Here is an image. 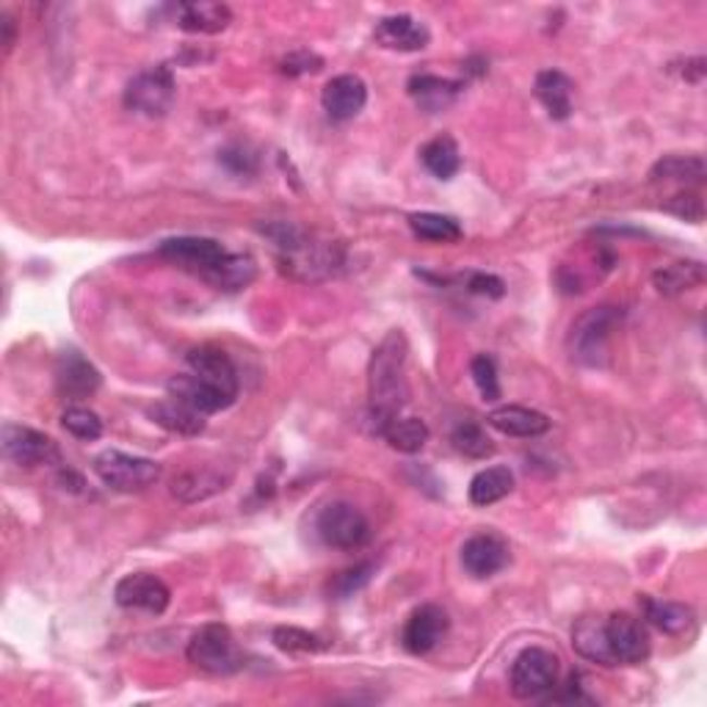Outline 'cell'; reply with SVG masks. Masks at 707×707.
Wrapping results in <instances>:
<instances>
[{
  "label": "cell",
  "mask_w": 707,
  "mask_h": 707,
  "mask_svg": "<svg viewBox=\"0 0 707 707\" xmlns=\"http://www.w3.org/2000/svg\"><path fill=\"white\" fill-rule=\"evenodd\" d=\"M464 288H468L470 294L489 296V299H500V296L506 294L504 280H498V276H492V274H481V271H475V274L468 276Z\"/></svg>",
  "instance_id": "obj_42"
},
{
  "label": "cell",
  "mask_w": 707,
  "mask_h": 707,
  "mask_svg": "<svg viewBox=\"0 0 707 707\" xmlns=\"http://www.w3.org/2000/svg\"><path fill=\"white\" fill-rule=\"evenodd\" d=\"M486 423L492 429H498L500 434H506V437H539V434H545L550 429L547 414L528 407H514V404L492 409Z\"/></svg>",
  "instance_id": "obj_20"
},
{
  "label": "cell",
  "mask_w": 707,
  "mask_h": 707,
  "mask_svg": "<svg viewBox=\"0 0 707 707\" xmlns=\"http://www.w3.org/2000/svg\"><path fill=\"white\" fill-rule=\"evenodd\" d=\"M321 102H324V111L335 122H348L365 109L368 102V86L360 75H335L330 84L321 91Z\"/></svg>",
  "instance_id": "obj_13"
},
{
  "label": "cell",
  "mask_w": 707,
  "mask_h": 707,
  "mask_svg": "<svg viewBox=\"0 0 707 707\" xmlns=\"http://www.w3.org/2000/svg\"><path fill=\"white\" fill-rule=\"evenodd\" d=\"M382 437L401 454H418L429 443V426L420 418H396L382 429Z\"/></svg>",
  "instance_id": "obj_30"
},
{
  "label": "cell",
  "mask_w": 707,
  "mask_h": 707,
  "mask_svg": "<svg viewBox=\"0 0 707 707\" xmlns=\"http://www.w3.org/2000/svg\"><path fill=\"white\" fill-rule=\"evenodd\" d=\"M3 50H12V45H14V20L9 17V14H3Z\"/></svg>",
  "instance_id": "obj_43"
},
{
  "label": "cell",
  "mask_w": 707,
  "mask_h": 707,
  "mask_svg": "<svg viewBox=\"0 0 707 707\" xmlns=\"http://www.w3.org/2000/svg\"><path fill=\"white\" fill-rule=\"evenodd\" d=\"M188 660L197 669L210 671V674H233L244 666V653H240L235 635L230 633L227 624L210 622L202 624L188 642Z\"/></svg>",
  "instance_id": "obj_2"
},
{
  "label": "cell",
  "mask_w": 707,
  "mask_h": 707,
  "mask_svg": "<svg viewBox=\"0 0 707 707\" xmlns=\"http://www.w3.org/2000/svg\"><path fill=\"white\" fill-rule=\"evenodd\" d=\"M150 418L161 429L181 434V437H199L204 432V414H199L197 409H191L188 404L177 401L172 396L166 401H158L156 407H150Z\"/></svg>",
  "instance_id": "obj_21"
},
{
  "label": "cell",
  "mask_w": 707,
  "mask_h": 707,
  "mask_svg": "<svg viewBox=\"0 0 707 707\" xmlns=\"http://www.w3.org/2000/svg\"><path fill=\"white\" fill-rule=\"evenodd\" d=\"M409 227L420 240H429V244H456L462 238V224L454 216H443V213H432V210L412 213Z\"/></svg>",
  "instance_id": "obj_29"
},
{
  "label": "cell",
  "mask_w": 707,
  "mask_h": 707,
  "mask_svg": "<svg viewBox=\"0 0 707 707\" xmlns=\"http://www.w3.org/2000/svg\"><path fill=\"white\" fill-rule=\"evenodd\" d=\"M186 360H188V368H191V373H197L199 379L213 384L216 390H222L224 396H230L233 401L238 398V373H235L233 360H230L222 348L216 346L191 348Z\"/></svg>",
  "instance_id": "obj_15"
},
{
  "label": "cell",
  "mask_w": 707,
  "mask_h": 707,
  "mask_svg": "<svg viewBox=\"0 0 707 707\" xmlns=\"http://www.w3.org/2000/svg\"><path fill=\"white\" fill-rule=\"evenodd\" d=\"M3 454L9 462L20 468H39V464H55L61 459V450L48 434L28 426H3Z\"/></svg>",
  "instance_id": "obj_8"
},
{
  "label": "cell",
  "mask_w": 707,
  "mask_h": 707,
  "mask_svg": "<svg viewBox=\"0 0 707 707\" xmlns=\"http://www.w3.org/2000/svg\"><path fill=\"white\" fill-rule=\"evenodd\" d=\"M653 282H655V288H658L663 296L683 294V290L699 288L702 282H705V265L702 263L666 265V269L655 271Z\"/></svg>",
  "instance_id": "obj_32"
},
{
  "label": "cell",
  "mask_w": 707,
  "mask_h": 707,
  "mask_svg": "<svg viewBox=\"0 0 707 707\" xmlns=\"http://www.w3.org/2000/svg\"><path fill=\"white\" fill-rule=\"evenodd\" d=\"M100 371L78 351H64L55 362V387L70 401H84L100 390Z\"/></svg>",
  "instance_id": "obj_12"
},
{
  "label": "cell",
  "mask_w": 707,
  "mask_h": 707,
  "mask_svg": "<svg viewBox=\"0 0 707 707\" xmlns=\"http://www.w3.org/2000/svg\"><path fill=\"white\" fill-rule=\"evenodd\" d=\"M558 683V658L545 647H528L511 663V691L520 699L547 694Z\"/></svg>",
  "instance_id": "obj_7"
},
{
  "label": "cell",
  "mask_w": 707,
  "mask_h": 707,
  "mask_svg": "<svg viewBox=\"0 0 707 707\" xmlns=\"http://www.w3.org/2000/svg\"><path fill=\"white\" fill-rule=\"evenodd\" d=\"M407 337L393 330L379 343L371 357L368 371V396H371V420L376 434L398 418L409 401V376H407Z\"/></svg>",
  "instance_id": "obj_1"
},
{
  "label": "cell",
  "mask_w": 707,
  "mask_h": 707,
  "mask_svg": "<svg viewBox=\"0 0 707 707\" xmlns=\"http://www.w3.org/2000/svg\"><path fill=\"white\" fill-rule=\"evenodd\" d=\"M158 252L172 263L183 265V269L194 271L204 280L208 271L216 269L224 260L227 249L213 238H169L158 246Z\"/></svg>",
  "instance_id": "obj_11"
},
{
  "label": "cell",
  "mask_w": 707,
  "mask_h": 707,
  "mask_svg": "<svg viewBox=\"0 0 707 707\" xmlns=\"http://www.w3.org/2000/svg\"><path fill=\"white\" fill-rule=\"evenodd\" d=\"M315 531L321 542L335 547V550H360L371 539V522L357 506L346 504V500L324 506L315 520Z\"/></svg>",
  "instance_id": "obj_4"
},
{
  "label": "cell",
  "mask_w": 707,
  "mask_h": 707,
  "mask_svg": "<svg viewBox=\"0 0 707 707\" xmlns=\"http://www.w3.org/2000/svg\"><path fill=\"white\" fill-rule=\"evenodd\" d=\"M649 177L655 183H702L705 181V161L699 156H669L655 163Z\"/></svg>",
  "instance_id": "obj_33"
},
{
  "label": "cell",
  "mask_w": 707,
  "mask_h": 707,
  "mask_svg": "<svg viewBox=\"0 0 707 707\" xmlns=\"http://www.w3.org/2000/svg\"><path fill=\"white\" fill-rule=\"evenodd\" d=\"M219 163L235 177H252L260 166L255 150H249L246 145H227L224 150H219Z\"/></svg>",
  "instance_id": "obj_37"
},
{
  "label": "cell",
  "mask_w": 707,
  "mask_h": 707,
  "mask_svg": "<svg viewBox=\"0 0 707 707\" xmlns=\"http://www.w3.org/2000/svg\"><path fill=\"white\" fill-rule=\"evenodd\" d=\"M647 619L669 635H680L694 624V611L683 603H663V599H644Z\"/></svg>",
  "instance_id": "obj_31"
},
{
  "label": "cell",
  "mask_w": 707,
  "mask_h": 707,
  "mask_svg": "<svg viewBox=\"0 0 707 707\" xmlns=\"http://www.w3.org/2000/svg\"><path fill=\"white\" fill-rule=\"evenodd\" d=\"M95 473L116 492H141L161 479V464L122 450H102L95 459Z\"/></svg>",
  "instance_id": "obj_5"
},
{
  "label": "cell",
  "mask_w": 707,
  "mask_h": 707,
  "mask_svg": "<svg viewBox=\"0 0 707 707\" xmlns=\"http://www.w3.org/2000/svg\"><path fill=\"white\" fill-rule=\"evenodd\" d=\"M274 644L285 653H318L321 642L318 635L307 633L301 628H276L274 630Z\"/></svg>",
  "instance_id": "obj_38"
},
{
  "label": "cell",
  "mask_w": 707,
  "mask_h": 707,
  "mask_svg": "<svg viewBox=\"0 0 707 707\" xmlns=\"http://www.w3.org/2000/svg\"><path fill=\"white\" fill-rule=\"evenodd\" d=\"M509 545H506L500 536L492 534L473 536V539L464 542L462 547V567L468 570V575L479 578V581L506 570V567H509Z\"/></svg>",
  "instance_id": "obj_16"
},
{
  "label": "cell",
  "mask_w": 707,
  "mask_h": 707,
  "mask_svg": "<svg viewBox=\"0 0 707 707\" xmlns=\"http://www.w3.org/2000/svg\"><path fill=\"white\" fill-rule=\"evenodd\" d=\"M450 443H454V448L459 450V454L468 456V459H486V456L495 454V445H492L489 434H486L484 426L475 423V420H462V423L454 429V434H450Z\"/></svg>",
  "instance_id": "obj_34"
},
{
  "label": "cell",
  "mask_w": 707,
  "mask_h": 707,
  "mask_svg": "<svg viewBox=\"0 0 707 707\" xmlns=\"http://www.w3.org/2000/svg\"><path fill=\"white\" fill-rule=\"evenodd\" d=\"M227 481L230 475H222L219 470H186V473L172 481V495L177 500H183V504H197V500H204L210 495H216V492L227 489Z\"/></svg>",
  "instance_id": "obj_25"
},
{
  "label": "cell",
  "mask_w": 707,
  "mask_h": 707,
  "mask_svg": "<svg viewBox=\"0 0 707 707\" xmlns=\"http://www.w3.org/2000/svg\"><path fill=\"white\" fill-rule=\"evenodd\" d=\"M174 20L188 34H219L233 23V12L224 3L194 0V3H181L174 9Z\"/></svg>",
  "instance_id": "obj_19"
},
{
  "label": "cell",
  "mask_w": 707,
  "mask_h": 707,
  "mask_svg": "<svg viewBox=\"0 0 707 707\" xmlns=\"http://www.w3.org/2000/svg\"><path fill=\"white\" fill-rule=\"evenodd\" d=\"M255 274H258V265H255L252 258L227 252L216 269L204 274V280H208L210 285H216L219 290H240L255 280Z\"/></svg>",
  "instance_id": "obj_28"
},
{
  "label": "cell",
  "mask_w": 707,
  "mask_h": 707,
  "mask_svg": "<svg viewBox=\"0 0 707 707\" xmlns=\"http://www.w3.org/2000/svg\"><path fill=\"white\" fill-rule=\"evenodd\" d=\"M174 95H177V86H174L172 70L166 64H158L131 78L125 89V106L136 114L163 116L172 109Z\"/></svg>",
  "instance_id": "obj_6"
},
{
  "label": "cell",
  "mask_w": 707,
  "mask_h": 707,
  "mask_svg": "<svg viewBox=\"0 0 707 707\" xmlns=\"http://www.w3.org/2000/svg\"><path fill=\"white\" fill-rule=\"evenodd\" d=\"M169 396L177 401L188 404L191 409H197L199 414H213L222 412L233 404V398L224 396L222 390H216L213 384H208L204 379H199L197 373H181L169 382Z\"/></svg>",
  "instance_id": "obj_18"
},
{
  "label": "cell",
  "mask_w": 707,
  "mask_h": 707,
  "mask_svg": "<svg viewBox=\"0 0 707 707\" xmlns=\"http://www.w3.org/2000/svg\"><path fill=\"white\" fill-rule=\"evenodd\" d=\"M409 95L414 97L420 109L429 111V114H437V111L448 109L450 102L462 95V84L459 80L439 78V75H414L409 80Z\"/></svg>",
  "instance_id": "obj_22"
},
{
  "label": "cell",
  "mask_w": 707,
  "mask_h": 707,
  "mask_svg": "<svg viewBox=\"0 0 707 707\" xmlns=\"http://www.w3.org/2000/svg\"><path fill=\"white\" fill-rule=\"evenodd\" d=\"M61 426H64L66 432L73 434V437L86 439V443L102 437V420L86 407H70V409H66V412L61 414Z\"/></svg>",
  "instance_id": "obj_35"
},
{
  "label": "cell",
  "mask_w": 707,
  "mask_h": 707,
  "mask_svg": "<svg viewBox=\"0 0 707 707\" xmlns=\"http://www.w3.org/2000/svg\"><path fill=\"white\" fill-rule=\"evenodd\" d=\"M470 376H473L475 387H479L481 398L489 404H495L500 398V382H498V368H495V360L486 357V354H479L470 362Z\"/></svg>",
  "instance_id": "obj_36"
},
{
  "label": "cell",
  "mask_w": 707,
  "mask_h": 707,
  "mask_svg": "<svg viewBox=\"0 0 707 707\" xmlns=\"http://www.w3.org/2000/svg\"><path fill=\"white\" fill-rule=\"evenodd\" d=\"M324 66V61L318 59L315 53H310V50H296V53L285 55V59L280 61V73L290 75V78H296V75H310V73H318Z\"/></svg>",
  "instance_id": "obj_41"
},
{
  "label": "cell",
  "mask_w": 707,
  "mask_h": 707,
  "mask_svg": "<svg viewBox=\"0 0 707 707\" xmlns=\"http://www.w3.org/2000/svg\"><path fill=\"white\" fill-rule=\"evenodd\" d=\"M619 324H622V310L619 307L603 305L583 312L570 332L572 357L583 365H599L608 351V340H611L613 330Z\"/></svg>",
  "instance_id": "obj_3"
},
{
  "label": "cell",
  "mask_w": 707,
  "mask_h": 707,
  "mask_svg": "<svg viewBox=\"0 0 707 707\" xmlns=\"http://www.w3.org/2000/svg\"><path fill=\"white\" fill-rule=\"evenodd\" d=\"M373 578V563H357V567H351V570L340 572V575L335 578V583H332V588H335L337 597H351V594H357L360 588H365L368 583H371Z\"/></svg>",
  "instance_id": "obj_40"
},
{
  "label": "cell",
  "mask_w": 707,
  "mask_h": 707,
  "mask_svg": "<svg viewBox=\"0 0 707 707\" xmlns=\"http://www.w3.org/2000/svg\"><path fill=\"white\" fill-rule=\"evenodd\" d=\"M114 599L116 606L127 608V611H147L158 617L172 603V592L161 578L150 575V572H133L116 583Z\"/></svg>",
  "instance_id": "obj_9"
},
{
  "label": "cell",
  "mask_w": 707,
  "mask_h": 707,
  "mask_svg": "<svg viewBox=\"0 0 707 707\" xmlns=\"http://www.w3.org/2000/svg\"><path fill=\"white\" fill-rule=\"evenodd\" d=\"M420 161H423V166H426L434 177L450 181V177H456L459 169H462V152H459V145H456L450 136H437L420 150Z\"/></svg>",
  "instance_id": "obj_27"
},
{
  "label": "cell",
  "mask_w": 707,
  "mask_h": 707,
  "mask_svg": "<svg viewBox=\"0 0 707 707\" xmlns=\"http://www.w3.org/2000/svg\"><path fill=\"white\" fill-rule=\"evenodd\" d=\"M663 210L691 224H702V219H705V202H702L699 194H678L663 204Z\"/></svg>",
  "instance_id": "obj_39"
},
{
  "label": "cell",
  "mask_w": 707,
  "mask_h": 707,
  "mask_svg": "<svg viewBox=\"0 0 707 707\" xmlns=\"http://www.w3.org/2000/svg\"><path fill=\"white\" fill-rule=\"evenodd\" d=\"M608 647L613 666H635L649 658V635L644 624L630 613H611L606 619Z\"/></svg>",
  "instance_id": "obj_10"
},
{
  "label": "cell",
  "mask_w": 707,
  "mask_h": 707,
  "mask_svg": "<svg viewBox=\"0 0 707 707\" xmlns=\"http://www.w3.org/2000/svg\"><path fill=\"white\" fill-rule=\"evenodd\" d=\"M373 39H376L382 48L398 50V53H418L429 45L432 34L420 20H414L412 14H390V17H382L376 23V30H373Z\"/></svg>",
  "instance_id": "obj_14"
},
{
  "label": "cell",
  "mask_w": 707,
  "mask_h": 707,
  "mask_svg": "<svg viewBox=\"0 0 707 707\" xmlns=\"http://www.w3.org/2000/svg\"><path fill=\"white\" fill-rule=\"evenodd\" d=\"M572 647L578 649V655L592 663L599 666H613L611 647H608L606 635V619L599 617H583L581 622L572 630Z\"/></svg>",
  "instance_id": "obj_24"
},
{
  "label": "cell",
  "mask_w": 707,
  "mask_h": 707,
  "mask_svg": "<svg viewBox=\"0 0 707 707\" xmlns=\"http://www.w3.org/2000/svg\"><path fill=\"white\" fill-rule=\"evenodd\" d=\"M511 489H514V475H511L509 468H504V464L486 468L470 481V504L484 509V506L504 500Z\"/></svg>",
  "instance_id": "obj_26"
},
{
  "label": "cell",
  "mask_w": 707,
  "mask_h": 707,
  "mask_svg": "<svg viewBox=\"0 0 707 707\" xmlns=\"http://www.w3.org/2000/svg\"><path fill=\"white\" fill-rule=\"evenodd\" d=\"M445 630H448V613L439 606L429 603V606H420L418 611L409 617L401 642L412 655H426L437 647Z\"/></svg>",
  "instance_id": "obj_17"
},
{
  "label": "cell",
  "mask_w": 707,
  "mask_h": 707,
  "mask_svg": "<svg viewBox=\"0 0 707 707\" xmlns=\"http://www.w3.org/2000/svg\"><path fill=\"white\" fill-rule=\"evenodd\" d=\"M536 97L553 120H570L572 114V80L558 70H542L534 84Z\"/></svg>",
  "instance_id": "obj_23"
}]
</instances>
